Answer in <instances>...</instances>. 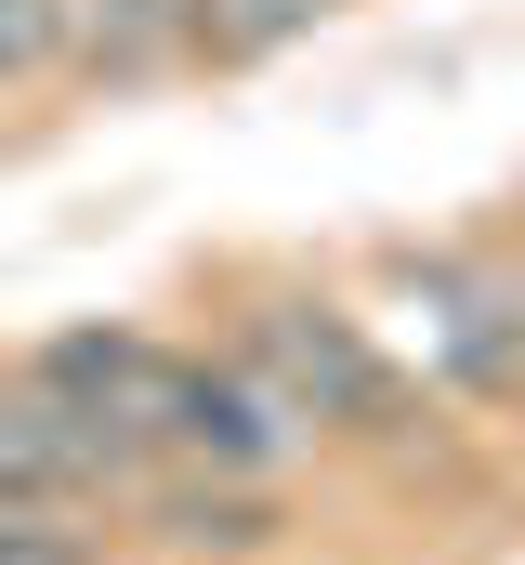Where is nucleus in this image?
I'll return each mask as SVG.
<instances>
[{"label":"nucleus","instance_id":"nucleus-1","mask_svg":"<svg viewBox=\"0 0 525 565\" xmlns=\"http://www.w3.org/2000/svg\"><path fill=\"white\" fill-rule=\"evenodd\" d=\"M237 369L276 382L315 434H382V447H407V422H420V408H407V369L368 342V316H342V302H315V289H250Z\"/></svg>","mask_w":525,"mask_h":565},{"label":"nucleus","instance_id":"nucleus-2","mask_svg":"<svg viewBox=\"0 0 525 565\" xmlns=\"http://www.w3.org/2000/svg\"><path fill=\"white\" fill-rule=\"evenodd\" d=\"M394 355L420 369V395H525V289L433 250V264H394V302H382Z\"/></svg>","mask_w":525,"mask_h":565},{"label":"nucleus","instance_id":"nucleus-3","mask_svg":"<svg viewBox=\"0 0 525 565\" xmlns=\"http://www.w3.org/2000/svg\"><path fill=\"white\" fill-rule=\"evenodd\" d=\"M119 487H144V447H119L93 408H66L40 369H0V500L79 513V500H119Z\"/></svg>","mask_w":525,"mask_h":565},{"label":"nucleus","instance_id":"nucleus-4","mask_svg":"<svg viewBox=\"0 0 525 565\" xmlns=\"http://www.w3.org/2000/svg\"><path fill=\"white\" fill-rule=\"evenodd\" d=\"M66 408H93V422L144 447V473L171 460V422H184V382H197V355H171V342H144V329H66V342H40L26 355Z\"/></svg>","mask_w":525,"mask_h":565},{"label":"nucleus","instance_id":"nucleus-5","mask_svg":"<svg viewBox=\"0 0 525 565\" xmlns=\"http://www.w3.org/2000/svg\"><path fill=\"white\" fill-rule=\"evenodd\" d=\"M144 540H171V553H262L276 540V500L262 487H224V473H184V487H144Z\"/></svg>","mask_w":525,"mask_h":565},{"label":"nucleus","instance_id":"nucleus-6","mask_svg":"<svg viewBox=\"0 0 525 565\" xmlns=\"http://www.w3.org/2000/svg\"><path fill=\"white\" fill-rule=\"evenodd\" d=\"M184 53V0H66V66L79 79H144Z\"/></svg>","mask_w":525,"mask_h":565},{"label":"nucleus","instance_id":"nucleus-7","mask_svg":"<svg viewBox=\"0 0 525 565\" xmlns=\"http://www.w3.org/2000/svg\"><path fill=\"white\" fill-rule=\"evenodd\" d=\"M342 0H184V53H211V66H262L276 40H302V26H329Z\"/></svg>","mask_w":525,"mask_h":565},{"label":"nucleus","instance_id":"nucleus-8","mask_svg":"<svg viewBox=\"0 0 525 565\" xmlns=\"http://www.w3.org/2000/svg\"><path fill=\"white\" fill-rule=\"evenodd\" d=\"M66 66V0H0V93Z\"/></svg>","mask_w":525,"mask_h":565},{"label":"nucleus","instance_id":"nucleus-9","mask_svg":"<svg viewBox=\"0 0 525 565\" xmlns=\"http://www.w3.org/2000/svg\"><path fill=\"white\" fill-rule=\"evenodd\" d=\"M0 565H93L79 526H0Z\"/></svg>","mask_w":525,"mask_h":565}]
</instances>
